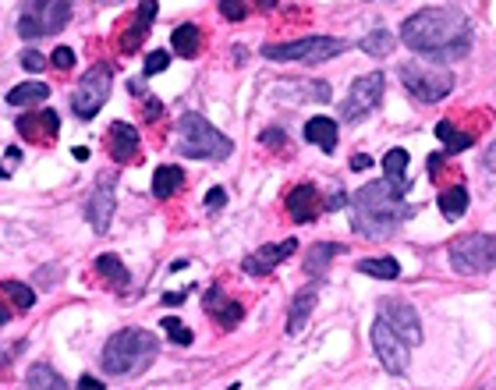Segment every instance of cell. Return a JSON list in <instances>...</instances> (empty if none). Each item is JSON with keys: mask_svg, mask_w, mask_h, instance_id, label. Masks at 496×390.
<instances>
[{"mask_svg": "<svg viewBox=\"0 0 496 390\" xmlns=\"http://www.w3.org/2000/svg\"><path fill=\"white\" fill-rule=\"evenodd\" d=\"M401 40L433 64H451L472 50V22L457 7H425L401 25Z\"/></svg>", "mask_w": 496, "mask_h": 390, "instance_id": "1", "label": "cell"}, {"mask_svg": "<svg viewBox=\"0 0 496 390\" xmlns=\"http://www.w3.org/2000/svg\"><path fill=\"white\" fill-rule=\"evenodd\" d=\"M408 217H415V206L405 203V195H397L386 181H369L358 195H355V231L362 238L383 242L390 238Z\"/></svg>", "mask_w": 496, "mask_h": 390, "instance_id": "2", "label": "cell"}, {"mask_svg": "<svg viewBox=\"0 0 496 390\" xmlns=\"http://www.w3.org/2000/svg\"><path fill=\"white\" fill-rule=\"evenodd\" d=\"M160 351V338L142 330V327H128L118 330L107 345H103V369L110 376H128V373H142Z\"/></svg>", "mask_w": 496, "mask_h": 390, "instance_id": "3", "label": "cell"}, {"mask_svg": "<svg viewBox=\"0 0 496 390\" xmlns=\"http://www.w3.org/2000/svg\"><path fill=\"white\" fill-rule=\"evenodd\" d=\"M177 149L188 160H227L234 153V142L220 128H213L203 114L188 110L177 118Z\"/></svg>", "mask_w": 496, "mask_h": 390, "instance_id": "4", "label": "cell"}, {"mask_svg": "<svg viewBox=\"0 0 496 390\" xmlns=\"http://www.w3.org/2000/svg\"><path fill=\"white\" fill-rule=\"evenodd\" d=\"M68 22H72V4L68 0H33L18 14V36L22 40L57 36Z\"/></svg>", "mask_w": 496, "mask_h": 390, "instance_id": "5", "label": "cell"}, {"mask_svg": "<svg viewBox=\"0 0 496 390\" xmlns=\"http://www.w3.org/2000/svg\"><path fill=\"white\" fill-rule=\"evenodd\" d=\"M451 266L464 277L496 270V234H461L451 242Z\"/></svg>", "mask_w": 496, "mask_h": 390, "instance_id": "6", "label": "cell"}, {"mask_svg": "<svg viewBox=\"0 0 496 390\" xmlns=\"http://www.w3.org/2000/svg\"><path fill=\"white\" fill-rule=\"evenodd\" d=\"M405 89L412 92L418 103H440L451 89H454V75L444 71V68H433V64H418V61H405L397 68Z\"/></svg>", "mask_w": 496, "mask_h": 390, "instance_id": "7", "label": "cell"}, {"mask_svg": "<svg viewBox=\"0 0 496 390\" xmlns=\"http://www.w3.org/2000/svg\"><path fill=\"white\" fill-rule=\"evenodd\" d=\"M110 86H114V71H110V64H92L82 79H79V89H75V96H72V110H75V118H79V121H92V118L100 114V107L107 103Z\"/></svg>", "mask_w": 496, "mask_h": 390, "instance_id": "8", "label": "cell"}, {"mask_svg": "<svg viewBox=\"0 0 496 390\" xmlns=\"http://www.w3.org/2000/svg\"><path fill=\"white\" fill-rule=\"evenodd\" d=\"M344 50V40L333 36H309V40H294V43H270L262 46L266 61H305V64H323Z\"/></svg>", "mask_w": 496, "mask_h": 390, "instance_id": "9", "label": "cell"}, {"mask_svg": "<svg viewBox=\"0 0 496 390\" xmlns=\"http://www.w3.org/2000/svg\"><path fill=\"white\" fill-rule=\"evenodd\" d=\"M383 89H386V75H379V71H369V75L355 79L348 100L340 103V118H344V121H362V118H369L372 110L379 107V100H383Z\"/></svg>", "mask_w": 496, "mask_h": 390, "instance_id": "10", "label": "cell"}, {"mask_svg": "<svg viewBox=\"0 0 496 390\" xmlns=\"http://www.w3.org/2000/svg\"><path fill=\"white\" fill-rule=\"evenodd\" d=\"M372 347H376V355H379V362H383V369H386V373L401 376V373L408 369L412 345H408L397 330H390V323H386V319H376V323H372Z\"/></svg>", "mask_w": 496, "mask_h": 390, "instance_id": "11", "label": "cell"}, {"mask_svg": "<svg viewBox=\"0 0 496 390\" xmlns=\"http://www.w3.org/2000/svg\"><path fill=\"white\" fill-rule=\"evenodd\" d=\"M114 188H118V174H100L92 192L85 195V220L92 224L96 234H107V227L114 220Z\"/></svg>", "mask_w": 496, "mask_h": 390, "instance_id": "12", "label": "cell"}, {"mask_svg": "<svg viewBox=\"0 0 496 390\" xmlns=\"http://www.w3.org/2000/svg\"><path fill=\"white\" fill-rule=\"evenodd\" d=\"M379 319H386L390 330H397L408 345H418V341H422L418 312H415V305H408L405 299H386V302H379Z\"/></svg>", "mask_w": 496, "mask_h": 390, "instance_id": "13", "label": "cell"}, {"mask_svg": "<svg viewBox=\"0 0 496 390\" xmlns=\"http://www.w3.org/2000/svg\"><path fill=\"white\" fill-rule=\"evenodd\" d=\"M14 128H18V135H25L29 142H40V146H53V142H57V131H61V118H57V110L43 107V110H29V114H18Z\"/></svg>", "mask_w": 496, "mask_h": 390, "instance_id": "14", "label": "cell"}, {"mask_svg": "<svg viewBox=\"0 0 496 390\" xmlns=\"http://www.w3.org/2000/svg\"><path fill=\"white\" fill-rule=\"evenodd\" d=\"M294 249H298L294 238H284L281 245H262L255 256H245V260H242V270H245L248 277H270L277 262H284L294 256Z\"/></svg>", "mask_w": 496, "mask_h": 390, "instance_id": "15", "label": "cell"}, {"mask_svg": "<svg viewBox=\"0 0 496 390\" xmlns=\"http://www.w3.org/2000/svg\"><path fill=\"white\" fill-rule=\"evenodd\" d=\"M203 305H206L209 319H216V323H220V330H234V327L245 319V305L234 302L231 295H224L220 288H209L206 299H203Z\"/></svg>", "mask_w": 496, "mask_h": 390, "instance_id": "16", "label": "cell"}, {"mask_svg": "<svg viewBox=\"0 0 496 390\" xmlns=\"http://www.w3.org/2000/svg\"><path fill=\"white\" fill-rule=\"evenodd\" d=\"M36 305V291L22 281H0V327L18 316V312H29Z\"/></svg>", "mask_w": 496, "mask_h": 390, "instance_id": "17", "label": "cell"}, {"mask_svg": "<svg viewBox=\"0 0 496 390\" xmlns=\"http://www.w3.org/2000/svg\"><path fill=\"white\" fill-rule=\"evenodd\" d=\"M327 206H323V199H320V192H316V185H294L288 192V214L291 220H298V224H312V220L320 217Z\"/></svg>", "mask_w": 496, "mask_h": 390, "instance_id": "18", "label": "cell"}, {"mask_svg": "<svg viewBox=\"0 0 496 390\" xmlns=\"http://www.w3.org/2000/svg\"><path fill=\"white\" fill-rule=\"evenodd\" d=\"M107 149H110V160H114V164H128V160L138 153V131H135V125L114 121V125L107 128Z\"/></svg>", "mask_w": 496, "mask_h": 390, "instance_id": "19", "label": "cell"}, {"mask_svg": "<svg viewBox=\"0 0 496 390\" xmlns=\"http://www.w3.org/2000/svg\"><path fill=\"white\" fill-rule=\"evenodd\" d=\"M383 181H386L397 195L412 192V177H408V149H390V153L383 157Z\"/></svg>", "mask_w": 496, "mask_h": 390, "instance_id": "20", "label": "cell"}, {"mask_svg": "<svg viewBox=\"0 0 496 390\" xmlns=\"http://www.w3.org/2000/svg\"><path fill=\"white\" fill-rule=\"evenodd\" d=\"M96 273H100V281H103L110 291H118V295H128V291H131V284H135V281H131V273H128V266H124L118 256H110V252L96 260Z\"/></svg>", "mask_w": 496, "mask_h": 390, "instance_id": "21", "label": "cell"}, {"mask_svg": "<svg viewBox=\"0 0 496 390\" xmlns=\"http://www.w3.org/2000/svg\"><path fill=\"white\" fill-rule=\"evenodd\" d=\"M153 18H157V4H142V7H138V14H135V18H128V29H124V36H121L124 53H135V46L146 40V33H149Z\"/></svg>", "mask_w": 496, "mask_h": 390, "instance_id": "22", "label": "cell"}, {"mask_svg": "<svg viewBox=\"0 0 496 390\" xmlns=\"http://www.w3.org/2000/svg\"><path fill=\"white\" fill-rule=\"evenodd\" d=\"M305 142H312V146H320L323 153H333L337 149V125H333V118H309L305 121Z\"/></svg>", "mask_w": 496, "mask_h": 390, "instance_id": "23", "label": "cell"}, {"mask_svg": "<svg viewBox=\"0 0 496 390\" xmlns=\"http://www.w3.org/2000/svg\"><path fill=\"white\" fill-rule=\"evenodd\" d=\"M312 309H316V288H305V291H298V295L291 299L288 334H301V327L309 323V316H312Z\"/></svg>", "mask_w": 496, "mask_h": 390, "instance_id": "24", "label": "cell"}, {"mask_svg": "<svg viewBox=\"0 0 496 390\" xmlns=\"http://www.w3.org/2000/svg\"><path fill=\"white\" fill-rule=\"evenodd\" d=\"M468 188L464 185H451V188H444L440 195H436V206H440V214L447 220H457L468 214Z\"/></svg>", "mask_w": 496, "mask_h": 390, "instance_id": "25", "label": "cell"}, {"mask_svg": "<svg viewBox=\"0 0 496 390\" xmlns=\"http://www.w3.org/2000/svg\"><path fill=\"white\" fill-rule=\"evenodd\" d=\"M170 50L181 53V57L203 53V29H199V25H177V29L170 33Z\"/></svg>", "mask_w": 496, "mask_h": 390, "instance_id": "26", "label": "cell"}, {"mask_svg": "<svg viewBox=\"0 0 496 390\" xmlns=\"http://www.w3.org/2000/svg\"><path fill=\"white\" fill-rule=\"evenodd\" d=\"M25 384L29 390H72L68 387V380L53 369V366H46V362H36V366H29V376H25Z\"/></svg>", "mask_w": 496, "mask_h": 390, "instance_id": "27", "label": "cell"}, {"mask_svg": "<svg viewBox=\"0 0 496 390\" xmlns=\"http://www.w3.org/2000/svg\"><path fill=\"white\" fill-rule=\"evenodd\" d=\"M333 256H340V245H337V242H316V245L305 252V273L323 277L327 266L333 262Z\"/></svg>", "mask_w": 496, "mask_h": 390, "instance_id": "28", "label": "cell"}, {"mask_svg": "<svg viewBox=\"0 0 496 390\" xmlns=\"http://www.w3.org/2000/svg\"><path fill=\"white\" fill-rule=\"evenodd\" d=\"M181 185H185V171L174 167V164H164V167H157V174H153V195H157V199L174 195Z\"/></svg>", "mask_w": 496, "mask_h": 390, "instance_id": "29", "label": "cell"}, {"mask_svg": "<svg viewBox=\"0 0 496 390\" xmlns=\"http://www.w3.org/2000/svg\"><path fill=\"white\" fill-rule=\"evenodd\" d=\"M436 138L447 146V153H464V149L475 142V135H472V131H461L454 121H440V125H436Z\"/></svg>", "mask_w": 496, "mask_h": 390, "instance_id": "30", "label": "cell"}, {"mask_svg": "<svg viewBox=\"0 0 496 390\" xmlns=\"http://www.w3.org/2000/svg\"><path fill=\"white\" fill-rule=\"evenodd\" d=\"M50 96L46 82H22V86L7 89V103L11 107H29V103H43Z\"/></svg>", "mask_w": 496, "mask_h": 390, "instance_id": "31", "label": "cell"}, {"mask_svg": "<svg viewBox=\"0 0 496 390\" xmlns=\"http://www.w3.org/2000/svg\"><path fill=\"white\" fill-rule=\"evenodd\" d=\"M358 273L366 277H376V281H397L401 277V262L383 256V260H362L358 262Z\"/></svg>", "mask_w": 496, "mask_h": 390, "instance_id": "32", "label": "cell"}, {"mask_svg": "<svg viewBox=\"0 0 496 390\" xmlns=\"http://www.w3.org/2000/svg\"><path fill=\"white\" fill-rule=\"evenodd\" d=\"M362 50L372 53V57H386V53L394 50V36H390L386 29H372L369 36L362 40Z\"/></svg>", "mask_w": 496, "mask_h": 390, "instance_id": "33", "label": "cell"}, {"mask_svg": "<svg viewBox=\"0 0 496 390\" xmlns=\"http://www.w3.org/2000/svg\"><path fill=\"white\" fill-rule=\"evenodd\" d=\"M128 89H131V96H142V100H146V118H149V121H157V118L164 114V103H160L157 96H149V92H146V86H142L138 79H131V82H128Z\"/></svg>", "mask_w": 496, "mask_h": 390, "instance_id": "34", "label": "cell"}, {"mask_svg": "<svg viewBox=\"0 0 496 390\" xmlns=\"http://www.w3.org/2000/svg\"><path fill=\"white\" fill-rule=\"evenodd\" d=\"M164 330H167V338H170L174 345H192V330H188L177 316H164Z\"/></svg>", "mask_w": 496, "mask_h": 390, "instance_id": "35", "label": "cell"}, {"mask_svg": "<svg viewBox=\"0 0 496 390\" xmlns=\"http://www.w3.org/2000/svg\"><path fill=\"white\" fill-rule=\"evenodd\" d=\"M167 64H170V50H153V53L146 57L142 75H146V79H149V75H160V71H167Z\"/></svg>", "mask_w": 496, "mask_h": 390, "instance_id": "36", "label": "cell"}, {"mask_svg": "<svg viewBox=\"0 0 496 390\" xmlns=\"http://www.w3.org/2000/svg\"><path fill=\"white\" fill-rule=\"evenodd\" d=\"M50 61H53V68H61V71H68V68L75 64V50H72V46H57V50L50 53Z\"/></svg>", "mask_w": 496, "mask_h": 390, "instance_id": "37", "label": "cell"}, {"mask_svg": "<svg viewBox=\"0 0 496 390\" xmlns=\"http://www.w3.org/2000/svg\"><path fill=\"white\" fill-rule=\"evenodd\" d=\"M46 64H50L46 53H36V50H25V53H22V68H25V71H43Z\"/></svg>", "mask_w": 496, "mask_h": 390, "instance_id": "38", "label": "cell"}, {"mask_svg": "<svg viewBox=\"0 0 496 390\" xmlns=\"http://www.w3.org/2000/svg\"><path fill=\"white\" fill-rule=\"evenodd\" d=\"M220 14H224L227 22H242L248 14V7L245 4H234V0H224V4H220Z\"/></svg>", "mask_w": 496, "mask_h": 390, "instance_id": "39", "label": "cell"}, {"mask_svg": "<svg viewBox=\"0 0 496 390\" xmlns=\"http://www.w3.org/2000/svg\"><path fill=\"white\" fill-rule=\"evenodd\" d=\"M344 203H348V195H344V188H333L330 195L323 199V206H327V210H340Z\"/></svg>", "mask_w": 496, "mask_h": 390, "instance_id": "40", "label": "cell"}, {"mask_svg": "<svg viewBox=\"0 0 496 390\" xmlns=\"http://www.w3.org/2000/svg\"><path fill=\"white\" fill-rule=\"evenodd\" d=\"M227 203V192L224 188H209V195H206V206L213 210V206H224Z\"/></svg>", "mask_w": 496, "mask_h": 390, "instance_id": "41", "label": "cell"}, {"mask_svg": "<svg viewBox=\"0 0 496 390\" xmlns=\"http://www.w3.org/2000/svg\"><path fill=\"white\" fill-rule=\"evenodd\" d=\"M262 142H266V146H284V131H281V128H266V131H262Z\"/></svg>", "mask_w": 496, "mask_h": 390, "instance_id": "42", "label": "cell"}, {"mask_svg": "<svg viewBox=\"0 0 496 390\" xmlns=\"http://www.w3.org/2000/svg\"><path fill=\"white\" fill-rule=\"evenodd\" d=\"M369 167H372V160L366 153H355V157H351V171H369Z\"/></svg>", "mask_w": 496, "mask_h": 390, "instance_id": "43", "label": "cell"}, {"mask_svg": "<svg viewBox=\"0 0 496 390\" xmlns=\"http://www.w3.org/2000/svg\"><path fill=\"white\" fill-rule=\"evenodd\" d=\"M79 390H107V387H103L96 376H82V380H79Z\"/></svg>", "mask_w": 496, "mask_h": 390, "instance_id": "44", "label": "cell"}, {"mask_svg": "<svg viewBox=\"0 0 496 390\" xmlns=\"http://www.w3.org/2000/svg\"><path fill=\"white\" fill-rule=\"evenodd\" d=\"M482 164H486V167H490V171L496 174V142H493V146H490V149H486V157H482Z\"/></svg>", "mask_w": 496, "mask_h": 390, "instance_id": "45", "label": "cell"}, {"mask_svg": "<svg viewBox=\"0 0 496 390\" xmlns=\"http://www.w3.org/2000/svg\"><path fill=\"white\" fill-rule=\"evenodd\" d=\"M72 153H75V160H89V149H85V146H75Z\"/></svg>", "mask_w": 496, "mask_h": 390, "instance_id": "46", "label": "cell"}]
</instances>
